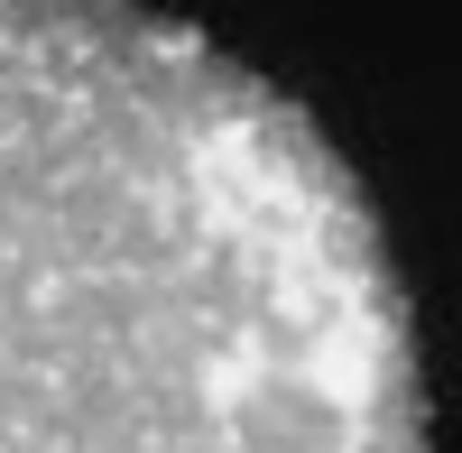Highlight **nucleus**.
Returning <instances> with one entry per match:
<instances>
[{"mask_svg": "<svg viewBox=\"0 0 462 453\" xmlns=\"http://www.w3.org/2000/svg\"><path fill=\"white\" fill-rule=\"evenodd\" d=\"M0 453H426L361 176L139 0H0Z\"/></svg>", "mask_w": 462, "mask_h": 453, "instance_id": "1", "label": "nucleus"}]
</instances>
